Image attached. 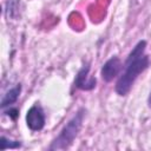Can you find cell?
Wrapping results in <instances>:
<instances>
[{
	"instance_id": "obj_9",
	"label": "cell",
	"mask_w": 151,
	"mask_h": 151,
	"mask_svg": "<svg viewBox=\"0 0 151 151\" xmlns=\"http://www.w3.org/2000/svg\"><path fill=\"white\" fill-rule=\"evenodd\" d=\"M6 114H7V116H9L13 120H15V119H17V117L19 116V111H18V109H9L8 111H6Z\"/></svg>"
},
{
	"instance_id": "obj_3",
	"label": "cell",
	"mask_w": 151,
	"mask_h": 151,
	"mask_svg": "<svg viewBox=\"0 0 151 151\" xmlns=\"http://www.w3.org/2000/svg\"><path fill=\"white\" fill-rule=\"evenodd\" d=\"M27 126L32 131H40L45 126V116L39 106H32L26 114Z\"/></svg>"
},
{
	"instance_id": "obj_7",
	"label": "cell",
	"mask_w": 151,
	"mask_h": 151,
	"mask_svg": "<svg viewBox=\"0 0 151 151\" xmlns=\"http://www.w3.org/2000/svg\"><path fill=\"white\" fill-rule=\"evenodd\" d=\"M19 5H20V1L19 0H8L6 2V17L9 19H14L17 18V15L19 14Z\"/></svg>"
},
{
	"instance_id": "obj_1",
	"label": "cell",
	"mask_w": 151,
	"mask_h": 151,
	"mask_svg": "<svg viewBox=\"0 0 151 151\" xmlns=\"http://www.w3.org/2000/svg\"><path fill=\"white\" fill-rule=\"evenodd\" d=\"M145 47L146 41L140 40L130 52L125 63V71L116 84V92L119 96L127 94L137 77L149 66V57L144 54Z\"/></svg>"
},
{
	"instance_id": "obj_2",
	"label": "cell",
	"mask_w": 151,
	"mask_h": 151,
	"mask_svg": "<svg viewBox=\"0 0 151 151\" xmlns=\"http://www.w3.org/2000/svg\"><path fill=\"white\" fill-rule=\"evenodd\" d=\"M85 113H86V111L84 109H80L73 116V118L68 120V123L63 127V130L60 131L58 137L52 142L50 150H64V149H67L73 143L74 138L78 136V133L81 129Z\"/></svg>"
},
{
	"instance_id": "obj_10",
	"label": "cell",
	"mask_w": 151,
	"mask_h": 151,
	"mask_svg": "<svg viewBox=\"0 0 151 151\" xmlns=\"http://www.w3.org/2000/svg\"><path fill=\"white\" fill-rule=\"evenodd\" d=\"M147 104L151 107V91H150V94H149V98H147Z\"/></svg>"
},
{
	"instance_id": "obj_5",
	"label": "cell",
	"mask_w": 151,
	"mask_h": 151,
	"mask_svg": "<svg viewBox=\"0 0 151 151\" xmlns=\"http://www.w3.org/2000/svg\"><path fill=\"white\" fill-rule=\"evenodd\" d=\"M122 68V63L119 60L118 57H112L110 58L101 67V71H100V74H101V78L105 80V81H111L114 77L118 76L119 71Z\"/></svg>"
},
{
	"instance_id": "obj_4",
	"label": "cell",
	"mask_w": 151,
	"mask_h": 151,
	"mask_svg": "<svg viewBox=\"0 0 151 151\" xmlns=\"http://www.w3.org/2000/svg\"><path fill=\"white\" fill-rule=\"evenodd\" d=\"M88 72H90L88 64L84 65L79 70V72L76 76V79H74L76 87H78L80 90H85V91H90V90H92V88L96 87L97 80L93 77H88Z\"/></svg>"
},
{
	"instance_id": "obj_6",
	"label": "cell",
	"mask_w": 151,
	"mask_h": 151,
	"mask_svg": "<svg viewBox=\"0 0 151 151\" xmlns=\"http://www.w3.org/2000/svg\"><path fill=\"white\" fill-rule=\"evenodd\" d=\"M20 91H21V86L20 85H17L15 87H13L9 91H7L6 94L4 96V98L1 99V107L4 109L6 106L15 103L18 97H19V94H20Z\"/></svg>"
},
{
	"instance_id": "obj_8",
	"label": "cell",
	"mask_w": 151,
	"mask_h": 151,
	"mask_svg": "<svg viewBox=\"0 0 151 151\" xmlns=\"http://www.w3.org/2000/svg\"><path fill=\"white\" fill-rule=\"evenodd\" d=\"M21 146V143L20 142H17V140H9L5 137H1L0 138V150L4 151L6 149H18Z\"/></svg>"
}]
</instances>
